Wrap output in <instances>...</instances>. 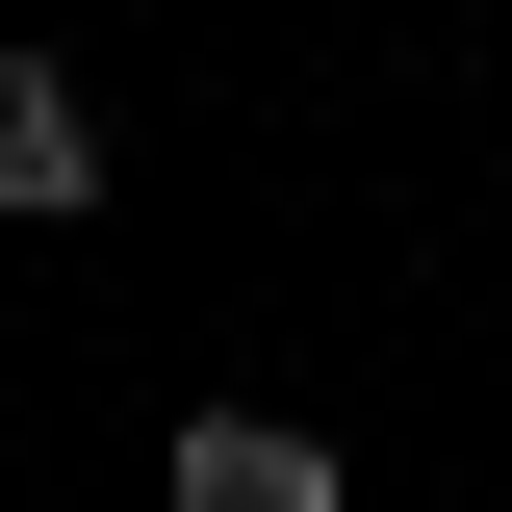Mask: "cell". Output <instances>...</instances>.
I'll return each instance as SVG.
<instances>
[{
    "label": "cell",
    "mask_w": 512,
    "mask_h": 512,
    "mask_svg": "<svg viewBox=\"0 0 512 512\" xmlns=\"http://www.w3.org/2000/svg\"><path fill=\"white\" fill-rule=\"evenodd\" d=\"M154 487H180V512H333V436H308V410H180Z\"/></svg>",
    "instance_id": "obj_1"
},
{
    "label": "cell",
    "mask_w": 512,
    "mask_h": 512,
    "mask_svg": "<svg viewBox=\"0 0 512 512\" xmlns=\"http://www.w3.org/2000/svg\"><path fill=\"white\" fill-rule=\"evenodd\" d=\"M77 205H103V128L52 52H0V231H77Z\"/></svg>",
    "instance_id": "obj_2"
}]
</instances>
